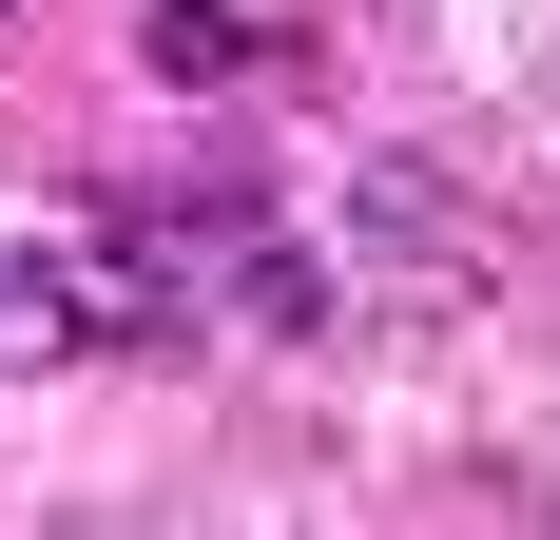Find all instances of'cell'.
I'll return each mask as SVG.
<instances>
[{
  "mask_svg": "<svg viewBox=\"0 0 560 540\" xmlns=\"http://www.w3.org/2000/svg\"><path fill=\"white\" fill-rule=\"evenodd\" d=\"M20 328H39V348H136V328H155V232L39 251V270H20Z\"/></svg>",
  "mask_w": 560,
  "mask_h": 540,
  "instance_id": "1",
  "label": "cell"
},
{
  "mask_svg": "<svg viewBox=\"0 0 560 540\" xmlns=\"http://www.w3.org/2000/svg\"><path fill=\"white\" fill-rule=\"evenodd\" d=\"M348 232H368V270H406V290H483V213H445V174H368Z\"/></svg>",
  "mask_w": 560,
  "mask_h": 540,
  "instance_id": "2",
  "label": "cell"
},
{
  "mask_svg": "<svg viewBox=\"0 0 560 540\" xmlns=\"http://www.w3.org/2000/svg\"><path fill=\"white\" fill-rule=\"evenodd\" d=\"M136 58H155L174 97H232V78H252V58H271V39H252L232 0H155V20H136Z\"/></svg>",
  "mask_w": 560,
  "mask_h": 540,
  "instance_id": "3",
  "label": "cell"
},
{
  "mask_svg": "<svg viewBox=\"0 0 560 540\" xmlns=\"http://www.w3.org/2000/svg\"><path fill=\"white\" fill-rule=\"evenodd\" d=\"M232 309H252V328H310V309H329V270H310V251H252V270H232Z\"/></svg>",
  "mask_w": 560,
  "mask_h": 540,
  "instance_id": "4",
  "label": "cell"
},
{
  "mask_svg": "<svg viewBox=\"0 0 560 540\" xmlns=\"http://www.w3.org/2000/svg\"><path fill=\"white\" fill-rule=\"evenodd\" d=\"M0 309H20V270H0Z\"/></svg>",
  "mask_w": 560,
  "mask_h": 540,
  "instance_id": "5",
  "label": "cell"
}]
</instances>
